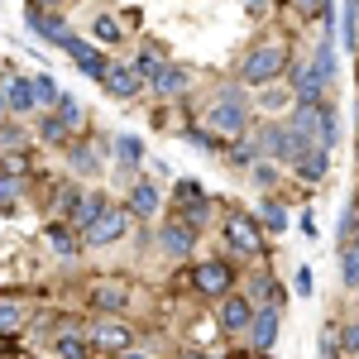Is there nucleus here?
Returning <instances> with one entry per match:
<instances>
[{
  "instance_id": "f257e3e1",
  "label": "nucleus",
  "mask_w": 359,
  "mask_h": 359,
  "mask_svg": "<svg viewBox=\"0 0 359 359\" xmlns=\"http://www.w3.org/2000/svg\"><path fill=\"white\" fill-rule=\"evenodd\" d=\"M287 62H292V53H287L283 39L254 43V48L240 57V82H245V86H269V82H278V77L287 72Z\"/></svg>"
},
{
  "instance_id": "f03ea898",
  "label": "nucleus",
  "mask_w": 359,
  "mask_h": 359,
  "mask_svg": "<svg viewBox=\"0 0 359 359\" xmlns=\"http://www.w3.org/2000/svg\"><path fill=\"white\" fill-rule=\"evenodd\" d=\"M225 235V249L230 254H240V259H264V225L259 216H249V211H230L221 225Z\"/></svg>"
},
{
  "instance_id": "7ed1b4c3",
  "label": "nucleus",
  "mask_w": 359,
  "mask_h": 359,
  "mask_svg": "<svg viewBox=\"0 0 359 359\" xmlns=\"http://www.w3.org/2000/svg\"><path fill=\"white\" fill-rule=\"evenodd\" d=\"M192 287L206 297V302H221L225 292H235V264L211 254V259H196L192 264Z\"/></svg>"
},
{
  "instance_id": "20e7f679",
  "label": "nucleus",
  "mask_w": 359,
  "mask_h": 359,
  "mask_svg": "<svg viewBox=\"0 0 359 359\" xmlns=\"http://www.w3.org/2000/svg\"><path fill=\"white\" fill-rule=\"evenodd\" d=\"M206 125H211L221 139L249 135V101L240 96V91H225V96H216V106H211V115H206Z\"/></svg>"
},
{
  "instance_id": "39448f33",
  "label": "nucleus",
  "mask_w": 359,
  "mask_h": 359,
  "mask_svg": "<svg viewBox=\"0 0 359 359\" xmlns=\"http://www.w3.org/2000/svg\"><path fill=\"white\" fill-rule=\"evenodd\" d=\"M130 211H120V206H106L96 221L86 225V230H77L82 235V249H106V245H120L125 240V230H130Z\"/></svg>"
},
{
  "instance_id": "423d86ee",
  "label": "nucleus",
  "mask_w": 359,
  "mask_h": 359,
  "mask_svg": "<svg viewBox=\"0 0 359 359\" xmlns=\"http://www.w3.org/2000/svg\"><path fill=\"white\" fill-rule=\"evenodd\" d=\"M91 350H101V355H125V350H135V326L125 321V316H101L96 326H91Z\"/></svg>"
},
{
  "instance_id": "0eeeda50",
  "label": "nucleus",
  "mask_w": 359,
  "mask_h": 359,
  "mask_svg": "<svg viewBox=\"0 0 359 359\" xmlns=\"http://www.w3.org/2000/svg\"><path fill=\"white\" fill-rule=\"evenodd\" d=\"M62 53L72 57V62H77V72L91 77V82H101V77H106V67H111L106 48H101V43H91V39H77V34L67 39V48H62Z\"/></svg>"
},
{
  "instance_id": "6e6552de",
  "label": "nucleus",
  "mask_w": 359,
  "mask_h": 359,
  "mask_svg": "<svg viewBox=\"0 0 359 359\" xmlns=\"http://www.w3.org/2000/svg\"><path fill=\"white\" fill-rule=\"evenodd\" d=\"M278 326H283L278 306H254V316H249V331H245L249 350H254V355H269V350L278 345Z\"/></svg>"
},
{
  "instance_id": "1a4fd4ad",
  "label": "nucleus",
  "mask_w": 359,
  "mask_h": 359,
  "mask_svg": "<svg viewBox=\"0 0 359 359\" xmlns=\"http://www.w3.org/2000/svg\"><path fill=\"white\" fill-rule=\"evenodd\" d=\"M29 34L34 39H43V43H53V48H67V39H72V25L57 15V10H39V5H29Z\"/></svg>"
},
{
  "instance_id": "9d476101",
  "label": "nucleus",
  "mask_w": 359,
  "mask_h": 359,
  "mask_svg": "<svg viewBox=\"0 0 359 359\" xmlns=\"http://www.w3.org/2000/svg\"><path fill=\"white\" fill-rule=\"evenodd\" d=\"M101 86H106L111 101H135L139 91H144V77L135 72V62H111L106 77H101Z\"/></svg>"
},
{
  "instance_id": "9b49d317",
  "label": "nucleus",
  "mask_w": 359,
  "mask_h": 359,
  "mask_svg": "<svg viewBox=\"0 0 359 359\" xmlns=\"http://www.w3.org/2000/svg\"><path fill=\"white\" fill-rule=\"evenodd\" d=\"M196 235H201V230H192L187 221L158 225V245H163L168 259H192V254H196Z\"/></svg>"
},
{
  "instance_id": "f8f14e48",
  "label": "nucleus",
  "mask_w": 359,
  "mask_h": 359,
  "mask_svg": "<svg viewBox=\"0 0 359 359\" xmlns=\"http://www.w3.org/2000/svg\"><path fill=\"white\" fill-rule=\"evenodd\" d=\"M249 316H254V302H249L245 292H225V297H221L216 321H221L225 335H245V331H249Z\"/></svg>"
},
{
  "instance_id": "ddd939ff",
  "label": "nucleus",
  "mask_w": 359,
  "mask_h": 359,
  "mask_svg": "<svg viewBox=\"0 0 359 359\" xmlns=\"http://www.w3.org/2000/svg\"><path fill=\"white\" fill-rule=\"evenodd\" d=\"M86 302L96 306L101 316H120V311L130 306V287L115 283V278H101V283H91V297H86Z\"/></svg>"
},
{
  "instance_id": "4468645a",
  "label": "nucleus",
  "mask_w": 359,
  "mask_h": 359,
  "mask_svg": "<svg viewBox=\"0 0 359 359\" xmlns=\"http://www.w3.org/2000/svg\"><path fill=\"white\" fill-rule=\"evenodd\" d=\"M154 96H158V101H177V96H182V91H192V67H182V62H168L163 72H158V77H154Z\"/></svg>"
},
{
  "instance_id": "2eb2a0df",
  "label": "nucleus",
  "mask_w": 359,
  "mask_h": 359,
  "mask_svg": "<svg viewBox=\"0 0 359 359\" xmlns=\"http://www.w3.org/2000/svg\"><path fill=\"white\" fill-rule=\"evenodd\" d=\"M158 206H163L158 187H154L149 177H139L135 187H130V206H125V211H130L135 221H154V216H158Z\"/></svg>"
},
{
  "instance_id": "dca6fc26",
  "label": "nucleus",
  "mask_w": 359,
  "mask_h": 359,
  "mask_svg": "<svg viewBox=\"0 0 359 359\" xmlns=\"http://www.w3.org/2000/svg\"><path fill=\"white\" fill-rule=\"evenodd\" d=\"M0 96H5L10 115H39V101H34V77H10Z\"/></svg>"
},
{
  "instance_id": "f3484780",
  "label": "nucleus",
  "mask_w": 359,
  "mask_h": 359,
  "mask_svg": "<svg viewBox=\"0 0 359 359\" xmlns=\"http://www.w3.org/2000/svg\"><path fill=\"white\" fill-rule=\"evenodd\" d=\"M292 168H297V177H302V182H321V177H326V168H331V149L306 144L302 154L292 158Z\"/></svg>"
},
{
  "instance_id": "a211bd4d",
  "label": "nucleus",
  "mask_w": 359,
  "mask_h": 359,
  "mask_svg": "<svg viewBox=\"0 0 359 359\" xmlns=\"http://www.w3.org/2000/svg\"><path fill=\"white\" fill-rule=\"evenodd\" d=\"M34 139L48 144V149H67V144H72V130L62 125V115H57V111H43V115H39V125H34Z\"/></svg>"
},
{
  "instance_id": "6ab92c4d",
  "label": "nucleus",
  "mask_w": 359,
  "mask_h": 359,
  "mask_svg": "<svg viewBox=\"0 0 359 359\" xmlns=\"http://www.w3.org/2000/svg\"><path fill=\"white\" fill-rule=\"evenodd\" d=\"M57 359H91V335L82 331V326H62L53 340Z\"/></svg>"
},
{
  "instance_id": "aec40b11",
  "label": "nucleus",
  "mask_w": 359,
  "mask_h": 359,
  "mask_svg": "<svg viewBox=\"0 0 359 359\" xmlns=\"http://www.w3.org/2000/svg\"><path fill=\"white\" fill-rule=\"evenodd\" d=\"M48 245H53L57 259H77V254H82V235H77L67 221H53L48 225Z\"/></svg>"
},
{
  "instance_id": "412c9836",
  "label": "nucleus",
  "mask_w": 359,
  "mask_h": 359,
  "mask_svg": "<svg viewBox=\"0 0 359 359\" xmlns=\"http://www.w3.org/2000/svg\"><path fill=\"white\" fill-rule=\"evenodd\" d=\"M111 158L120 168H139V163H144V139H139V135H115Z\"/></svg>"
},
{
  "instance_id": "4be33fe9",
  "label": "nucleus",
  "mask_w": 359,
  "mask_h": 359,
  "mask_svg": "<svg viewBox=\"0 0 359 359\" xmlns=\"http://www.w3.org/2000/svg\"><path fill=\"white\" fill-rule=\"evenodd\" d=\"M259 225H264L269 235H283V230H287V206H283L278 196H269V201L259 206Z\"/></svg>"
},
{
  "instance_id": "5701e85b",
  "label": "nucleus",
  "mask_w": 359,
  "mask_h": 359,
  "mask_svg": "<svg viewBox=\"0 0 359 359\" xmlns=\"http://www.w3.org/2000/svg\"><path fill=\"white\" fill-rule=\"evenodd\" d=\"M187 144H192V149H201V154H225V144H221V135H216V130H211V125H187Z\"/></svg>"
},
{
  "instance_id": "b1692460",
  "label": "nucleus",
  "mask_w": 359,
  "mask_h": 359,
  "mask_svg": "<svg viewBox=\"0 0 359 359\" xmlns=\"http://www.w3.org/2000/svg\"><path fill=\"white\" fill-rule=\"evenodd\" d=\"M340 283L359 287V245L355 240H340Z\"/></svg>"
},
{
  "instance_id": "393cba45",
  "label": "nucleus",
  "mask_w": 359,
  "mask_h": 359,
  "mask_svg": "<svg viewBox=\"0 0 359 359\" xmlns=\"http://www.w3.org/2000/svg\"><path fill=\"white\" fill-rule=\"evenodd\" d=\"M53 111L62 115V125H67V130H82V125H86V111H82V101H77V96H67V91H57Z\"/></svg>"
},
{
  "instance_id": "a878e982",
  "label": "nucleus",
  "mask_w": 359,
  "mask_h": 359,
  "mask_svg": "<svg viewBox=\"0 0 359 359\" xmlns=\"http://www.w3.org/2000/svg\"><path fill=\"white\" fill-rule=\"evenodd\" d=\"M259 154H264V149H259V139H235V144H225V158H230V163H240V168H249V163H259Z\"/></svg>"
},
{
  "instance_id": "bb28decb",
  "label": "nucleus",
  "mask_w": 359,
  "mask_h": 359,
  "mask_svg": "<svg viewBox=\"0 0 359 359\" xmlns=\"http://www.w3.org/2000/svg\"><path fill=\"white\" fill-rule=\"evenodd\" d=\"M163 67H168V57L158 53V48H139V57H135V72H139V77H144V86L154 82V77H158Z\"/></svg>"
},
{
  "instance_id": "cd10ccee",
  "label": "nucleus",
  "mask_w": 359,
  "mask_h": 359,
  "mask_svg": "<svg viewBox=\"0 0 359 359\" xmlns=\"http://www.w3.org/2000/svg\"><path fill=\"white\" fill-rule=\"evenodd\" d=\"M20 206V177H10L5 168H0V216H10Z\"/></svg>"
},
{
  "instance_id": "c85d7f7f",
  "label": "nucleus",
  "mask_w": 359,
  "mask_h": 359,
  "mask_svg": "<svg viewBox=\"0 0 359 359\" xmlns=\"http://www.w3.org/2000/svg\"><path fill=\"white\" fill-rule=\"evenodd\" d=\"M91 43H101V48L120 43V25H115V15H101V20L91 25Z\"/></svg>"
},
{
  "instance_id": "c756f323",
  "label": "nucleus",
  "mask_w": 359,
  "mask_h": 359,
  "mask_svg": "<svg viewBox=\"0 0 359 359\" xmlns=\"http://www.w3.org/2000/svg\"><path fill=\"white\" fill-rule=\"evenodd\" d=\"M25 316L29 311L20 302H0V335H15L20 326H25Z\"/></svg>"
},
{
  "instance_id": "7c9ffc66",
  "label": "nucleus",
  "mask_w": 359,
  "mask_h": 359,
  "mask_svg": "<svg viewBox=\"0 0 359 359\" xmlns=\"http://www.w3.org/2000/svg\"><path fill=\"white\" fill-rule=\"evenodd\" d=\"M34 101H39V111H53V101H57V82L48 77V72H39V77H34Z\"/></svg>"
},
{
  "instance_id": "2f4dec72",
  "label": "nucleus",
  "mask_w": 359,
  "mask_h": 359,
  "mask_svg": "<svg viewBox=\"0 0 359 359\" xmlns=\"http://www.w3.org/2000/svg\"><path fill=\"white\" fill-rule=\"evenodd\" d=\"M249 182L259 192H273L278 187V163H249Z\"/></svg>"
},
{
  "instance_id": "473e14b6",
  "label": "nucleus",
  "mask_w": 359,
  "mask_h": 359,
  "mask_svg": "<svg viewBox=\"0 0 359 359\" xmlns=\"http://www.w3.org/2000/svg\"><path fill=\"white\" fill-rule=\"evenodd\" d=\"M67 158H72V168H77V172H96V149H91V144H67Z\"/></svg>"
},
{
  "instance_id": "72a5a7b5",
  "label": "nucleus",
  "mask_w": 359,
  "mask_h": 359,
  "mask_svg": "<svg viewBox=\"0 0 359 359\" xmlns=\"http://www.w3.org/2000/svg\"><path fill=\"white\" fill-rule=\"evenodd\" d=\"M283 106H287V91H278V86L273 82H269V86H259V111H283Z\"/></svg>"
},
{
  "instance_id": "f704fd0d",
  "label": "nucleus",
  "mask_w": 359,
  "mask_h": 359,
  "mask_svg": "<svg viewBox=\"0 0 359 359\" xmlns=\"http://www.w3.org/2000/svg\"><path fill=\"white\" fill-rule=\"evenodd\" d=\"M306 20H331V0H292Z\"/></svg>"
},
{
  "instance_id": "c9c22d12",
  "label": "nucleus",
  "mask_w": 359,
  "mask_h": 359,
  "mask_svg": "<svg viewBox=\"0 0 359 359\" xmlns=\"http://www.w3.org/2000/svg\"><path fill=\"white\" fill-rule=\"evenodd\" d=\"M29 139H25V130H20V125H10V120H5V125H0V149H25Z\"/></svg>"
},
{
  "instance_id": "e433bc0d",
  "label": "nucleus",
  "mask_w": 359,
  "mask_h": 359,
  "mask_svg": "<svg viewBox=\"0 0 359 359\" xmlns=\"http://www.w3.org/2000/svg\"><path fill=\"white\" fill-rule=\"evenodd\" d=\"M172 192H177V206H182V201H196V196H206V187H201L196 177H182V182H177Z\"/></svg>"
},
{
  "instance_id": "4c0bfd02",
  "label": "nucleus",
  "mask_w": 359,
  "mask_h": 359,
  "mask_svg": "<svg viewBox=\"0 0 359 359\" xmlns=\"http://www.w3.org/2000/svg\"><path fill=\"white\" fill-rule=\"evenodd\" d=\"M335 335H340V350H345V355L355 359V355H359V321H350L345 331H335Z\"/></svg>"
},
{
  "instance_id": "58836bf2",
  "label": "nucleus",
  "mask_w": 359,
  "mask_h": 359,
  "mask_svg": "<svg viewBox=\"0 0 359 359\" xmlns=\"http://www.w3.org/2000/svg\"><path fill=\"white\" fill-rule=\"evenodd\" d=\"M292 287H297V297H311V292H316V273H311V269H297V283H292Z\"/></svg>"
},
{
  "instance_id": "ea45409f",
  "label": "nucleus",
  "mask_w": 359,
  "mask_h": 359,
  "mask_svg": "<svg viewBox=\"0 0 359 359\" xmlns=\"http://www.w3.org/2000/svg\"><path fill=\"white\" fill-rule=\"evenodd\" d=\"M355 15H359V0H345V48H355Z\"/></svg>"
},
{
  "instance_id": "a19ab883",
  "label": "nucleus",
  "mask_w": 359,
  "mask_h": 359,
  "mask_svg": "<svg viewBox=\"0 0 359 359\" xmlns=\"http://www.w3.org/2000/svg\"><path fill=\"white\" fill-rule=\"evenodd\" d=\"M321 359H340V350H335V331L321 335Z\"/></svg>"
},
{
  "instance_id": "79ce46f5",
  "label": "nucleus",
  "mask_w": 359,
  "mask_h": 359,
  "mask_svg": "<svg viewBox=\"0 0 359 359\" xmlns=\"http://www.w3.org/2000/svg\"><path fill=\"white\" fill-rule=\"evenodd\" d=\"M120 359H154V355H144V350H125Z\"/></svg>"
},
{
  "instance_id": "37998d69",
  "label": "nucleus",
  "mask_w": 359,
  "mask_h": 359,
  "mask_svg": "<svg viewBox=\"0 0 359 359\" xmlns=\"http://www.w3.org/2000/svg\"><path fill=\"white\" fill-rule=\"evenodd\" d=\"M34 5H39V10H57L62 0H34Z\"/></svg>"
},
{
  "instance_id": "c03bdc74",
  "label": "nucleus",
  "mask_w": 359,
  "mask_h": 359,
  "mask_svg": "<svg viewBox=\"0 0 359 359\" xmlns=\"http://www.w3.org/2000/svg\"><path fill=\"white\" fill-rule=\"evenodd\" d=\"M5 120H10V106H5V96H0V125H5Z\"/></svg>"
},
{
  "instance_id": "a18cd8bd",
  "label": "nucleus",
  "mask_w": 359,
  "mask_h": 359,
  "mask_svg": "<svg viewBox=\"0 0 359 359\" xmlns=\"http://www.w3.org/2000/svg\"><path fill=\"white\" fill-rule=\"evenodd\" d=\"M264 5H269V0H249V10H264Z\"/></svg>"
},
{
  "instance_id": "49530a36",
  "label": "nucleus",
  "mask_w": 359,
  "mask_h": 359,
  "mask_svg": "<svg viewBox=\"0 0 359 359\" xmlns=\"http://www.w3.org/2000/svg\"><path fill=\"white\" fill-rule=\"evenodd\" d=\"M182 359H206V355H196V350H192V355H182Z\"/></svg>"
},
{
  "instance_id": "de8ad7c7",
  "label": "nucleus",
  "mask_w": 359,
  "mask_h": 359,
  "mask_svg": "<svg viewBox=\"0 0 359 359\" xmlns=\"http://www.w3.org/2000/svg\"><path fill=\"white\" fill-rule=\"evenodd\" d=\"M355 245H359V230H355Z\"/></svg>"
},
{
  "instance_id": "09e8293b",
  "label": "nucleus",
  "mask_w": 359,
  "mask_h": 359,
  "mask_svg": "<svg viewBox=\"0 0 359 359\" xmlns=\"http://www.w3.org/2000/svg\"><path fill=\"white\" fill-rule=\"evenodd\" d=\"M106 359H115V355H106Z\"/></svg>"
},
{
  "instance_id": "8fccbe9b",
  "label": "nucleus",
  "mask_w": 359,
  "mask_h": 359,
  "mask_svg": "<svg viewBox=\"0 0 359 359\" xmlns=\"http://www.w3.org/2000/svg\"><path fill=\"white\" fill-rule=\"evenodd\" d=\"M355 359H359V355H355Z\"/></svg>"
}]
</instances>
